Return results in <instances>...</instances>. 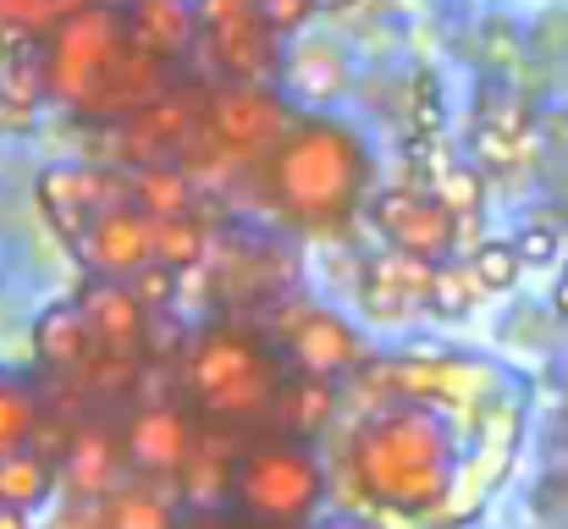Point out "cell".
<instances>
[{
	"mask_svg": "<svg viewBox=\"0 0 568 529\" xmlns=\"http://www.w3.org/2000/svg\"><path fill=\"white\" fill-rule=\"evenodd\" d=\"M44 89L89 122H133L172 94V67L133 44L122 0H89L44 33Z\"/></svg>",
	"mask_w": 568,
	"mask_h": 529,
	"instance_id": "6da1fadb",
	"label": "cell"
},
{
	"mask_svg": "<svg viewBox=\"0 0 568 529\" xmlns=\"http://www.w3.org/2000/svg\"><path fill=\"white\" fill-rule=\"evenodd\" d=\"M458 419L419 403H386L354 436V480L371 502L392 513H436L458 480Z\"/></svg>",
	"mask_w": 568,
	"mask_h": 529,
	"instance_id": "7a4b0ae2",
	"label": "cell"
},
{
	"mask_svg": "<svg viewBox=\"0 0 568 529\" xmlns=\"http://www.w3.org/2000/svg\"><path fill=\"white\" fill-rule=\"evenodd\" d=\"M371 182V150L348 122L298 116L293 133L265 161V193L282 221L304 232H337L354 221Z\"/></svg>",
	"mask_w": 568,
	"mask_h": 529,
	"instance_id": "3957f363",
	"label": "cell"
},
{
	"mask_svg": "<svg viewBox=\"0 0 568 529\" xmlns=\"http://www.w3.org/2000/svg\"><path fill=\"white\" fill-rule=\"evenodd\" d=\"M183 386L193 408L215 425H248L260 414H276L282 397V364L260 337L237 326H210L183 353Z\"/></svg>",
	"mask_w": 568,
	"mask_h": 529,
	"instance_id": "277c9868",
	"label": "cell"
},
{
	"mask_svg": "<svg viewBox=\"0 0 568 529\" xmlns=\"http://www.w3.org/2000/svg\"><path fill=\"white\" fill-rule=\"evenodd\" d=\"M354 375L365 391H376V403H419L447 419L486 414L503 386V364L475 353H386L365 358Z\"/></svg>",
	"mask_w": 568,
	"mask_h": 529,
	"instance_id": "5b68a950",
	"label": "cell"
},
{
	"mask_svg": "<svg viewBox=\"0 0 568 529\" xmlns=\"http://www.w3.org/2000/svg\"><path fill=\"white\" fill-rule=\"evenodd\" d=\"M232 497L254 525H304L326 497V475L304 441H260L237 458Z\"/></svg>",
	"mask_w": 568,
	"mask_h": 529,
	"instance_id": "8992f818",
	"label": "cell"
},
{
	"mask_svg": "<svg viewBox=\"0 0 568 529\" xmlns=\"http://www.w3.org/2000/svg\"><path fill=\"white\" fill-rule=\"evenodd\" d=\"M293 105L271 83H221L204 94V133L226 161H271L293 133Z\"/></svg>",
	"mask_w": 568,
	"mask_h": 529,
	"instance_id": "52a82bcc",
	"label": "cell"
},
{
	"mask_svg": "<svg viewBox=\"0 0 568 529\" xmlns=\"http://www.w3.org/2000/svg\"><path fill=\"white\" fill-rule=\"evenodd\" d=\"M204 11V61L221 83H271L282 72V39L265 28L254 0H199Z\"/></svg>",
	"mask_w": 568,
	"mask_h": 529,
	"instance_id": "ba28073f",
	"label": "cell"
},
{
	"mask_svg": "<svg viewBox=\"0 0 568 529\" xmlns=\"http://www.w3.org/2000/svg\"><path fill=\"white\" fill-rule=\"evenodd\" d=\"M519 425H525V414H519L514 397H497V403L480 414V436L469 441V452H464V464H458V480H453L447 502L430 513L436 525H464V519H475V513L486 508V497H491V491L508 480V469H514Z\"/></svg>",
	"mask_w": 568,
	"mask_h": 529,
	"instance_id": "9c48e42d",
	"label": "cell"
},
{
	"mask_svg": "<svg viewBox=\"0 0 568 529\" xmlns=\"http://www.w3.org/2000/svg\"><path fill=\"white\" fill-rule=\"evenodd\" d=\"M371 221L386 237V248L419 254L430 265H447L458 248V232H464V221L453 210H442L430 199V187H381L371 199Z\"/></svg>",
	"mask_w": 568,
	"mask_h": 529,
	"instance_id": "30bf717a",
	"label": "cell"
},
{
	"mask_svg": "<svg viewBox=\"0 0 568 529\" xmlns=\"http://www.w3.org/2000/svg\"><path fill=\"white\" fill-rule=\"evenodd\" d=\"M133 199V176L105 172V166H50L39 176V210L50 215V226L67 237V248L111 210Z\"/></svg>",
	"mask_w": 568,
	"mask_h": 529,
	"instance_id": "8fae6325",
	"label": "cell"
},
{
	"mask_svg": "<svg viewBox=\"0 0 568 529\" xmlns=\"http://www.w3.org/2000/svg\"><path fill=\"white\" fill-rule=\"evenodd\" d=\"M282 348L293 358V369L304 375H354L365 364V337L354 321H343L337 309L321 304H287L282 309Z\"/></svg>",
	"mask_w": 568,
	"mask_h": 529,
	"instance_id": "7c38bea8",
	"label": "cell"
},
{
	"mask_svg": "<svg viewBox=\"0 0 568 529\" xmlns=\"http://www.w3.org/2000/svg\"><path fill=\"white\" fill-rule=\"evenodd\" d=\"M72 254H78L94 276L133 282L139 271L155 265V215H150L139 199H122V204H111V210L72 243Z\"/></svg>",
	"mask_w": 568,
	"mask_h": 529,
	"instance_id": "4fadbf2b",
	"label": "cell"
},
{
	"mask_svg": "<svg viewBox=\"0 0 568 529\" xmlns=\"http://www.w3.org/2000/svg\"><path fill=\"white\" fill-rule=\"evenodd\" d=\"M199 128H204V94L189 100L183 89H172V94H161L150 111H139L133 122L116 128V150L128 155L133 172H139V166H178Z\"/></svg>",
	"mask_w": 568,
	"mask_h": 529,
	"instance_id": "5bb4252c",
	"label": "cell"
},
{
	"mask_svg": "<svg viewBox=\"0 0 568 529\" xmlns=\"http://www.w3.org/2000/svg\"><path fill=\"white\" fill-rule=\"evenodd\" d=\"M122 447H128V464H133L144 480L166 486V480H183V475H189L199 430L189 425V414H183L178 403H144V408L128 419Z\"/></svg>",
	"mask_w": 568,
	"mask_h": 529,
	"instance_id": "9a60e30c",
	"label": "cell"
},
{
	"mask_svg": "<svg viewBox=\"0 0 568 529\" xmlns=\"http://www.w3.org/2000/svg\"><path fill=\"white\" fill-rule=\"evenodd\" d=\"M430 282H436V265H430V260L403 254V248H386L376 260H365L359 309H365V321H376V326H397V321L430 309Z\"/></svg>",
	"mask_w": 568,
	"mask_h": 529,
	"instance_id": "2e32d148",
	"label": "cell"
},
{
	"mask_svg": "<svg viewBox=\"0 0 568 529\" xmlns=\"http://www.w3.org/2000/svg\"><path fill=\"white\" fill-rule=\"evenodd\" d=\"M94 332V348H116V353H139L150 343V326H155V309L139 298L133 282H116V276H89L83 293L72 298Z\"/></svg>",
	"mask_w": 568,
	"mask_h": 529,
	"instance_id": "e0dca14e",
	"label": "cell"
},
{
	"mask_svg": "<svg viewBox=\"0 0 568 529\" xmlns=\"http://www.w3.org/2000/svg\"><path fill=\"white\" fill-rule=\"evenodd\" d=\"M122 17H128V33L139 50H150L155 61L178 67L189 61L204 39V11L199 0H122Z\"/></svg>",
	"mask_w": 568,
	"mask_h": 529,
	"instance_id": "ac0fdd59",
	"label": "cell"
},
{
	"mask_svg": "<svg viewBox=\"0 0 568 529\" xmlns=\"http://www.w3.org/2000/svg\"><path fill=\"white\" fill-rule=\"evenodd\" d=\"M122 469H133V464H128V447H122L111 430H100V425L78 430V436L61 447V480H67V491H72L78 502H100V497L122 491Z\"/></svg>",
	"mask_w": 568,
	"mask_h": 529,
	"instance_id": "d6986e66",
	"label": "cell"
},
{
	"mask_svg": "<svg viewBox=\"0 0 568 529\" xmlns=\"http://www.w3.org/2000/svg\"><path fill=\"white\" fill-rule=\"evenodd\" d=\"M282 89L304 105H332L348 89V55L332 39H298L282 50Z\"/></svg>",
	"mask_w": 568,
	"mask_h": 529,
	"instance_id": "ffe728a7",
	"label": "cell"
},
{
	"mask_svg": "<svg viewBox=\"0 0 568 529\" xmlns=\"http://www.w3.org/2000/svg\"><path fill=\"white\" fill-rule=\"evenodd\" d=\"M332 414H337V380L332 375H293V380H282V397H276V419H282V430L293 436V441H310V436H321L326 425H332Z\"/></svg>",
	"mask_w": 568,
	"mask_h": 529,
	"instance_id": "44dd1931",
	"label": "cell"
},
{
	"mask_svg": "<svg viewBox=\"0 0 568 529\" xmlns=\"http://www.w3.org/2000/svg\"><path fill=\"white\" fill-rule=\"evenodd\" d=\"M33 353H39V364L72 375V369L94 353V332H89L83 309H78V304H50V309L33 321Z\"/></svg>",
	"mask_w": 568,
	"mask_h": 529,
	"instance_id": "7402d4cb",
	"label": "cell"
},
{
	"mask_svg": "<svg viewBox=\"0 0 568 529\" xmlns=\"http://www.w3.org/2000/svg\"><path fill=\"white\" fill-rule=\"evenodd\" d=\"M210 260V221L189 210V215H155V265L189 276Z\"/></svg>",
	"mask_w": 568,
	"mask_h": 529,
	"instance_id": "603a6c76",
	"label": "cell"
},
{
	"mask_svg": "<svg viewBox=\"0 0 568 529\" xmlns=\"http://www.w3.org/2000/svg\"><path fill=\"white\" fill-rule=\"evenodd\" d=\"M100 519L105 529H178L155 486H122V491L100 497Z\"/></svg>",
	"mask_w": 568,
	"mask_h": 529,
	"instance_id": "cb8c5ba5",
	"label": "cell"
},
{
	"mask_svg": "<svg viewBox=\"0 0 568 529\" xmlns=\"http://www.w3.org/2000/svg\"><path fill=\"white\" fill-rule=\"evenodd\" d=\"M133 176V199L150 215H189L193 210V176L183 166H139Z\"/></svg>",
	"mask_w": 568,
	"mask_h": 529,
	"instance_id": "d4e9b609",
	"label": "cell"
},
{
	"mask_svg": "<svg viewBox=\"0 0 568 529\" xmlns=\"http://www.w3.org/2000/svg\"><path fill=\"white\" fill-rule=\"evenodd\" d=\"M430 199H436L442 210H453V215L469 226V221H480V204H486V176H480V166L447 161V166H436V172H430Z\"/></svg>",
	"mask_w": 568,
	"mask_h": 529,
	"instance_id": "484cf974",
	"label": "cell"
},
{
	"mask_svg": "<svg viewBox=\"0 0 568 529\" xmlns=\"http://www.w3.org/2000/svg\"><path fill=\"white\" fill-rule=\"evenodd\" d=\"M33 425H39V397H33V386L0 375V458L28 452Z\"/></svg>",
	"mask_w": 568,
	"mask_h": 529,
	"instance_id": "4316f807",
	"label": "cell"
},
{
	"mask_svg": "<svg viewBox=\"0 0 568 529\" xmlns=\"http://www.w3.org/2000/svg\"><path fill=\"white\" fill-rule=\"evenodd\" d=\"M78 386L83 391H94V397H116V391H128V386H139V375H144V358L139 353H116V348H94L78 369Z\"/></svg>",
	"mask_w": 568,
	"mask_h": 529,
	"instance_id": "83f0119b",
	"label": "cell"
},
{
	"mask_svg": "<svg viewBox=\"0 0 568 529\" xmlns=\"http://www.w3.org/2000/svg\"><path fill=\"white\" fill-rule=\"evenodd\" d=\"M50 464L44 458H33V452H11V458H0V502L6 508H39L44 497H50Z\"/></svg>",
	"mask_w": 568,
	"mask_h": 529,
	"instance_id": "f1b7e54d",
	"label": "cell"
},
{
	"mask_svg": "<svg viewBox=\"0 0 568 529\" xmlns=\"http://www.w3.org/2000/svg\"><path fill=\"white\" fill-rule=\"evenodd\" d=\"M464 265H469V276L480 282L486 298H491V293H508V287L525 276L519 243H508V237H486V243H475V254H469Z\"/></svg>",
	"mask_w": 568,
	"mask_h": 529,
	"instance_id": "f546056e",
	"label": "cell"
},
{
	"mask_svg": "<svg viewBox=\"0 0 568 529\" xmlns=\"http://www.w3.org/2000/svg\"><path fill=\"white\" fill-rule=\"evenodd\" d=\"M486 293H480V282L469 276V265H436V282H430V309L436 315H447V321H458V315H469L475 304H480Z\"/></svg>",
	"mask_w": 568,
	"mask_h": 529,
	"instance_id": "4dcf8cb0",
	"label": "cell"
},
{
	"mask_svg": "<svg viewBox=\"0 0 568 529\" xmlns=\"http://www.w3.org/2000/svg\"><path fill=\"white\" fill-rule=\"evenodd\" d=\"M89 0H0V28H22V33H50L55 22H67L72 11H83Z\"/></svg>",
	"mask_w": 568,
	"mask_h": 529,
	"instance_id": "1f68e13d",
	"label": "cell"
},
{
	"mask_svg": "<svg viewBox=\"0 0 568 529\" xmlns=\"http://www.w3.org/2000/svg\"><path fill=\"white\" fill-rule=\"evenodd\" d=\"M519 243V260H525V271L530 265H552L558 254H564V232H558V221H525V232L514 237Z\"/></svg>",
	"mask_w": 568,
	"mask_h": 529,
	"instance_id": "d6a6232c",
	"label": "cell"
},
{
	"mask_svg": "<svg viewBox=\"0 0 568 529\" xmlns=\"http://www.w3.org/2000/svg\"><path fill=\"white\" fill-rule=\"evenodd\" d=\"M254 6H260V17H265V28H271L276 39H293V33L315 17L321 0H254Z\"/></svg>",
	"mask_w": 568,
	"mask_h": 529,
	"instance_id": "836d02e7",
	"label": "cell"
},
{
	"mask_svg": "<svg viewBox=\"0 0 568 529\" xmlns=\"http://www.w3.org/2000/svg\"><path fill=\"white\" fill-rule=\"evenodd\" d=\"M33 116H39L33 100H17V94L0 89V139H22V133H33Z\"/></svg>",
	"mask_w": 568,
	"mask_h": 529,
	"instance_id": "e575fe53",
	"label": "cell"
},
{
	"mask_svg": "<svg viewBox=\"0 0 568 529\" xmlns=\"http://www.w3.org/2000/svg\"><path fill=\"white\" fill-rule=\"evenodd\" d=\"M0 529H28V513H22V508H6V502H0Z\"/></svg>",
	"mask_w": 568,
	"mask_h": 529,
	"instance_id": "d590c367",
	"label": "cell"
},
{
	"mask_svg": "<svg viewBox=\"0 0 568 529\" xmlns=\"http://www.w3.org/2000/svg\"><path fill=\"white\" fill-rule=\"evenodd\" d=\"M552 309H558V315H568V271H564V276H558V293H552Z\"/></svg>",
	"mask_w": 568,
	"mask_h": 529,
	"instance_id": "8d00e7d4",
	"label": "cell"
},
{
	"mask_svg": "<svg viewBox=\"0 0 568 529\" xmlns=\"http://www.w3.org/2000/svg\"><path fill=\"white\" fill-rule=\"evenodd\" d=\"M326 529H376L371 519H337V525H326Z\"/></svg>",
	"mask_w": 568,
	"mask_h": 529,
	"instance_id": "74e56055",
	"label": "cell"
},
{
	"mask_svg": "<svg viewBox=\"0 0 568 529\" xmlns=\"http://www.w3.org/2000/svg\"><path fill=\"white\" fill-rule=\"evenodd\" d=\"M189 529H226V519H199V525H189Z\"/></svg>",
	"mask_w": 568,
	"mask_h": 529,
	"instance_id": "f35d334b",
	"label": "cell"
},
{
	"mask_svg": "<svg viewBox=\"0 0 568 529\" xmlns=\"http://www.w3.org/2000/svg\"><path fill=\"white\" fill-rule=\"evenodd\" d=\"M260 529H298V525H260Z\"/></svg>",
	"mask_w": 568,
	"mask_h": 529,
	"instance_id": "ab89813d",
	"label": "cell"
}]
</instances>
